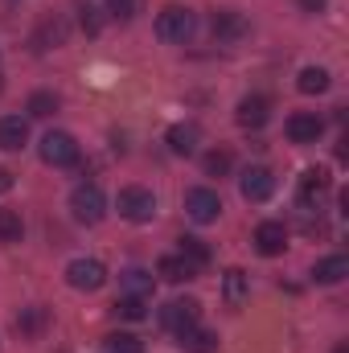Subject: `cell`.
<instances>
[{
	"instance_id": "cell-1",
	"label": "cell",
	"mask_w": 349,
	"mask_h": 353,
	"mask_svg": "<svg viewBox=\"0 0 349 353\" xmlns=\"http://www.w3.org/2000/svg\"><path fill=\"white\" fill-rule=\"evenodd\" d=\"M193 33H197V17H193L185 4H169V8H161V17H157V37H161V41H169V46H185Z\"/></svg>"
},
{
	"instance_id": "cell-2",
	"label": "cell",
	"mask_w": 349,
	"mask_h": 353,
	"mask_svg": "<svg viewBox=\"0 0 349 353\" xmlns=\"http://www.w3.org/2000/svg\"><path fill=\"white\" fill-rule=\"evenodd\" d=\"M70 214L79 218V222H103V214H107V197H103V189L94 185V181H83V185H74V193H70Z\"/></svg>"
},
{
	"instance_id": "cell-3",
	"label": "cell",
	"mask_w": 349,
	"mask_h": 353,
	"mask_svg": "<svg viewBox=\"0 0 349 353\" xmlns=\"http://www.w3.org/2000/svg\"><path fill=\"white\" fill-rule=\"evenodd\" d=\"M79 140L70 132H46L41 136V161L54 165V169H74L79 165Z\"/></svg>"
},
{
	"instance_id": "cell-4",
	"label": "cell",
	"mask_w": 349,
	"mask_h": 353,
	"mask_svg": "<svg viewBox=\"0 0 349 353\" xmlns=\"http://www.w3.org/2000/svg\"><path fill=\"white\" fill-rule=\"evenodd\" d=\"M119 218H128V222H152L157 218V193L152 189H144V185H128V189H119Z\"/></svg>"
},
{
	"instance_id": "cell-5",
	"label": "cell",
	"mask_w": 349,
	"mask_h": 353,
	"mask_svg": "<svg viewBox=\"0 0 349 353\" xmlns=\"http://www.w3.org/2000/svg\"><path fill=\"white\" fill-rule=\"evenodd\" d=\"M329 193H333L329 169H308V173L300 176V210L304 214H321L325 201H329Z\"/></svg>"
},
{
	"instance_id": "cell-6",
	"label": "cell",
	"mask_w": 349,
	"mask_h": 353,
	"mask_svg": "<svg viewBox=\"0 0 349 353\" xmlns=\"http://www.w3.org/2000/svg\"><path fill=\"white\" fill-rule=\"evenodd\" d=\"M185 214H189L197 226H210V222H218V218H222V197H218L214 189L197 185V189H189V193H185Z\"/></svg>"
},
{
	"instance_id": "cell-7",
	"label": "cell",
	"mask_w": 349,
	"mask_h": 353,
	"mask_svg": "<svg viewBox=\"0 0 349 353\" xmlns=\"http://www.w3.org/2000/svg\"><path fill=\"white\" fill-rule=\"evenodd\" d=\"M210 29H214V37H218L222 46H235V41H243V37L251 33V21H247L239 8H218V12L210 17Z\"/></svg>"
},
{
	"instance_id": "cell-8",
	"label": "cell",
	"mask_w": 349,
	"mask_h": 353,
	"mask_svg": "<svg viewBox=\"0 0 349 353\" xmlns=\"http://www.w3.org/2000/svg\"><path fill=\"white\" fill-rule=\"evenodd\" d=\"M201 321V304L197 300H169L165 308H161V325L169 329V333H185V329H193Z\"/></svg>"
},
{
	"instance_id": "cell-9",
	"label": "cell",
	"mask_w": 349,
	"mask_h": 353,
	"mask_svg": "<svg viewBox=\"0 0 349 353\" xmlns=\"http://www.w3.org/2000/svg\"><path fill=\"white\" fill-rule=\"evenodd\" d=\"M66 283L74 292H99L107 283V267L99 263V259H74V263L66 267Z\"/></svg>"
},
{
	"instance_id": "cell-10",
	"label": "cell",
	"mask_w": 349,
	"mask_h": 353,
	"mask_svg": "<svg viewBox=\"0 0 349 353\" xmlns=\"http://www.w3.org/2000/svg\"><path fill=\"white\" fill-rule=\"evenodd\" d=\"M283 132H288L292 144H317V140L325 136V119H321L317 111H296V115H288Z\"/></svg>"
},
{
	"instance_id": "cell-11",
	"label": "cell",
	"mask_w": 349,
	"mask_h": 353,
	"mask_svg": "<svg viewBox=\"0 0 349 353\" xmlns=\"http://www.w3.org/2000/svg\"><path fill=\"white\" fill-rule=\"evenodd\" d=\"M251 243H255V251H259L263 259H275V255L288 251V226L283 222H259Z\"/></svg>"
},
{
	"instance_id": "cell-12",
	"label": "cell",
	"mask_w": 349,
	"mask_h": 353,
	"mask_svg": "<svg viewBox=\"0 0 349 353\" xmlns=\"http://www.w3.org/2000/svg\"><path fill=\"white\" fill-rule=\"evenodd\" d=\"M239 189H243L247 201H267V197L275 193V173H271L267 165H251L247 173L239 176Z\"/></svg>"
},
{
	"instance_id": "cell-13",
	"label": "cell",
	"mask_w": 349,
	"mask_h": 353,
	"mask_svg": "<svg viewBox=\"0 0 349 353\" xmlns=\"http://www.w3.org/2000/svg\"><path fill=\"white\" fill-rule=\"evenodd\" d=\"M247 296H251V275H247L243 267H230V271L222 275V300H226L230 308H243Z\"/></svg>"
},
{
	"instance_id": "cell-14",
	"label": "cell",
	"mask_w": 349,
	"mask_h": 353,
	"mask_svg": "<svg viewBox=\"0 0 349 353\" xmlns=\"http://www.w3.org/2000/svg\"><path fill=\"white\" fill-rule=\"evenodd\" d=\"M29 144V119L21 115H0V148L4 152H21Z\"/></svg>"
},
{
	"instance_id": "cell-15",
	"label": "cell",
	"mask_w": 349,
	"mask_h": 353,
	"mask_svg": "<svg viewBox=\"0 0 349 353\" xmlns=\"http://www.w3.org/2000/svg\"><path fill=\"white\" fill-rule=\"evenodd\" d=\"M165 144H169V152H177V157H193L197 144H201V128L197 123H173L169 136H165Z\"/></svg>"
},
{
	"instance_id": "cell-16",
	"label": "cell",
	"mask_w": 349,
	"mask_h": 353,
	"mask_svg": "<svg viewBox=\"0 0 349 353\" xmlns=\"http://www.w3.org/2000/svg\"><path fill=\"white\" fill-rule=\"evenodd\" d=\"M267 119H271V99H267V94H247V99L239 103V123H243V128L259 132Z\"/></svg>"
},
{
	"instance_id": "cell-17",
	"label": "cell",
	"mask_w": 349,
	"mask_h": 353,
	"mask_svg": "<svg viewBox=\"0 0 349 353\" xmlns=\"http://www.w3.org/2000/svg\"><path fill=\"white\" fill-rule=\"evenodd\" d=\"M177 341H181L185 353H218V333H210V329H201V325L177 333Z\"/></svg>"
},
{
	"instance_id": "cell-18",
	"label": "cell",
	"mask_w": 349,
	"mask_h": 353,
	"mask_svg": "<svg viewBox=\"0 0 349 353\" xmlns=\"http://www.w3.org/2000/svg\"><path fill=\"white\" fill-rule=\"evenodd\" d=\"M157 275H161V279H169V283H185V279H197V267L189 263L185 255H161Z\"/></svg>"
},
{
	"instance_id": "cell-19",
	"label": "cell",
	"mask_w": 349,
	"mask_h": 353,
	"mask_svg": "<svg viewBox=\"0 0 349 353\" xmlns=\"http://www.w3.org/2000/svg\"><path fill=\"white\" fill-rule=\"evenodd\" d=\"M46 325H50V312L41 308V304H33V308H21V316H17V333L21 337H41L46 333Z\"/></svg>"
},
{
	"instance_id": "cell-20",
	"label": "cell",
	"mask_w": 349,
	"mask_h": 353,
	"mask_svg": "<svg viewBox=\"0 0 349 353\" xmlns=\"http://www.w3.org/2000/svg\"><path fill=\"white\" fill-rule=\"evenodd\" d=\"M346 275H349L346 255H329V259H321V263L312 267V279H317V283H341Z\"/></svg>"
},
{
	"instance_id": "cell-21",
	"label": "cell",
	"mask_w": 349,
	"mask_h": 353,
	"mask_svg": "<svg viewBox=\"0 0 349 353\" xmlns=\"http://www.w3.org/2000/svg\"><path fill=\"white\" fill-rule=\"evenodd\" d=\"M33 46H37V50H50V46L58 50V46H66V21H62V17H50V21L33 33Z\"/></svg>"
},
{
	"instance_id": "cell-22",
	"label": "cell",
	"mask_w": 349,
	"mask_h": 353,
	"mask_svg": "<svg viewBox=\"0 0 349 353\" xmlns=\"http://www.w3.org/2000/svg\"><path fill=\"white\" fill-rule=\"evenodd\" d=\"M177 255H185V259L197 267V271L210 263V247H206L197 234H181V239H177Z\"/></svg>"
},
{
	"instance_id": "cell-23",
	"label": "cell",
	"mask_w": 349,
	"mask_h": 353,
	"mask_svg": "<svg viewBox=\"0 0 349 353\" xmlns=\"http://www.w3.org/2000/svg\"><path fill=\"white\" fill-rule=\"evenodd\" d=\"M296 87L304 90V94H325L329 90V70L325 66H304L300 79H296Z\"/></svg>"
},
{
	"instance_id": "cell-24",
	"label": "cell",
	"mask_w": 349,
	"mask_h": 353,
	"mask_svg": "<svg viewBox=\"0 0 349 353\" xmlns=\"http://www.w3.org/2000/svg\"><path fill=\"white\" fill-rule=\"evenodd\" d=\"M25 111H29L33 119H46V115L58 111V94H54V90H33L29 103H25Z\"/></svg>"
},
{
	"instance_id": "cell-25",
	"label": "cell",
	"mask_w": 349,
	"mask_h": 353,
	"mask_svg": "<svg viewBox=\"0 0 349 353\" xmlns=\"http://www.w3.org/2000/svg\"><path fill=\"white\" fill-rule=\"evenodd\" d=\"M103 353H144V341L136 333H111L103 337Z\"/></svg>"
},
{
	"instance_id": "cell-26",
	"label": "cell",
	"mask_w": 349,
	"mask_h": 353,
	"mask_svg": "<svg viewBox=\"0 0 349 353\" xmlns=\"http://www.w3.org/2000/svg\"><path fill=\"white\" fill-rule=\"evenodd\" d=\"M206 176H226L230 169H235V152L230 148H214V152H206Z\"/></svg>"
},
{
	"instance_id": "cell-27",
	"label": "cell",
	"mask_w": 349,
	"mask_h": 353,
	"mask_svg": "<svg viewBox=\"0 0 349 353\" xmlns=\"http://www.w3.org/2000/svg\"><path fill=\"white\" fill-rule=\"evenodd\" d=\"M119 279H123L128 296H148V292H152V271H144V267H132V271H123Z\"/></svg>"
},
{
	"instance_id": "cell-28",
	"label": "cell",
	"mask_w": 349,
	"mask_h": 353,
	"mask_svg": "<svg viewBox=\"0 0 349 353\" xmlns=\"http://www.w3.org/2000/svg\"><path fill=\"white\" fill-rule=\"evenodd\" d=\"M115 316H123V321H144V316H148L144 296H119V300H115Z\"/></svg>"
},
{
	"instance_id": "cell-29",
	"label": "cell",
	"mask_w": 349,
	"mask_h": 353,
	"mask_svg": "<svg viewBox=\"0 0 349 353\" xmlns=\"http://www.w3.org/2000/svg\"><path fill=\"white\" fill-rule=\"evenodd\" d=\"M25 234V222L17 210H0V243H21Z\"/></svg>"
},
{
	"instance_id": "cell-30",
	"label": "cell",
	"mask_w": 349,
	"mask_h": 353,
	"mask_svg": "<svg viewBox=\"0 0 349 353\" xmlns=\"http://www.w3.org/2000/svg\"><path fill=\"white\" fill-rule=\"evenodd\" d=\"M140 4H144V0H107V12H111L115 21H132V17L140 12Z\"/></svg>"
},
{
	"instance_id": "cell-31",
	"label": "cell",
	"mask_w": 349,
	"mask_h": 353,
	"mask_svg": "<svg viewBox=\"0 0 349 353\" xmlns=\"http://www.w3.org/2000/svg\"><path fill=\"white\" fill-rule=\"evenodd\" d=\"M79 21H83V29H87L90 37L103 29V21H99V8H94V4H83V8H79Z\"/></svg>"
},
{
	"instance_id": "cell-32",
	"label": "cell",
	"mask_w": 349,
	"mask_h": 353,
	"mask_svg": "<svg viewBox=\"0 0 349 353\" xmlns=\"http://www.w3.org/2000/svg\"><path fill=\"white\" fill-rule=\"evenodd\" d=\"M325 4H329V0H300L304 12H325Z\"/></svg>"
},
{
	"instance_id": "cell-33",
	"label": "cell",
	"mask_w": 349,
	"mask_h": 353,
	"mask_svg": "<svg viewBox=\"0 0 349 353\" xmlns=\"http://www.w3.org/2000/svg\"><path fill=\"white\" fill-rule=\"evenodd\" d=\"M8 189H12V173H8V169H0V193H8Z\"/></svg>"
},
{
	"instance_id": "cell-34",
	"label": "cell",
	"mask_w": 349,
	"mask_h": 353,
	"mask_svg": "<svg viewBox=\"0 0 349 353\" xmlns=\"http://www.w3.org/2000/svg\"><path fill=\"white\" fill-rule=\"evenodd\" d=\"M333 353H349V345H346V341H341V345H337V350H333Z\"/></svg>"
},
{
	"instance_id": "cell-35",
	"label": "cell",
	"mask_w": 349,
	"mask_h": 353,
	"mask_svg": "<svg viewBox=\"0 0 349 353\" xmlns=\"http://www.w3.org/2000/svg\"><path fill=\"white\" fill-rule=\"evenodd\" d=\"M0 90H4V79H0Z\"/></svg>"
}]
</instances>
